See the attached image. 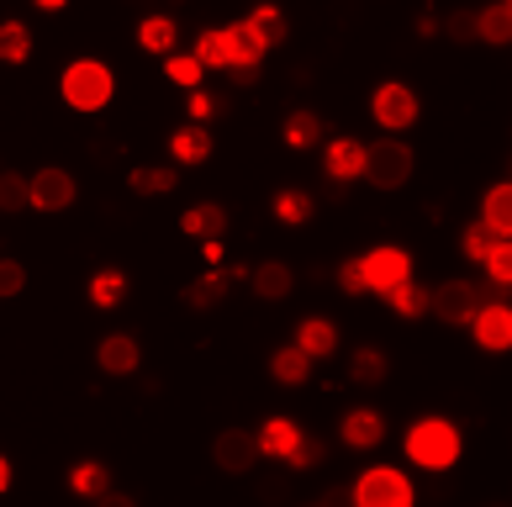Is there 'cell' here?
<instances>
[{
    "label": "cell",
    "mask_w": 512,
    "mask_h": 507,
    "mask_svg": "<svg viewBox=\"0 0 512 507\" xmlns=\"http://www.w3.org/2000/svg\"><path fill=\"white\" fill-rule=\"evenodd\" d=\"M69 486H74V492H85V497L117 502V492H111V486H106V465H96V460L74 465V471H69Z\"/></svg>",
    "instance_id": "603a6c76"
},
{
    "label": "cell",
    "mask_w": 512,
    "mask_h": 507,
    "mask_svg": "<svg viewBox=\"0 0 512 507\" xmlns=\"http://www.w3.org/2000/svg\"><path fill=\"white\" fill-rule=\"evenodd\" d=\"M381 434H386V423H381V412H375V407H354L349 418H344V444L349 449L381 444Z\"/></svg>",
    "instance_id": "9a60e30c"
},
{
    "label": "cell",
    "mask_w": 512,
    "mask_h": 507,
    "mask_svg": "<svg viewBox=\"0 0 512 507\" xmlns=\"http://www.w3.org/2000/svg\"><path fill=\"white\" fill-rule=\"evenodd\" d=\"M296 344L312 354V360H328V354L338 349V328L328 323V317H307L301 323V333H296Z\"/></svg>",
    "instance_id": "ac0fdd59"
},
{
    "label": "cell",
    "mask_w": 512,
    "mask_h": 507,
    "mask_svg": "<svg viewBox=\"0 0 512 507\" xmlns=\"http://www.w3.org/2000/svg\"><path fill=\"white\" fill-rule=\"evenodd\" d=\"M138 360H143V349H138V338H132V333L101 338V370L106 375H132V370H138Z\"/></svg>",
    "instance_id": "7c38bea8"
},
{
    "label": "cell",
    "mask_w": 512,
    "mask_h": 507,
    "mask_svg": "<svg viewBox=\"0 0 512 507\" xmlns=\"http://www.w3.org/2000/svg\"><path fill=\"white\" fill-rule=\"evenodd\" d=\"M249 280H254V291L264 296V302H286V296H291V286H296L291 265H280V259H264V265H259Z\"/></svg>",
    "instance_id": "2e32d148"
},
{
    "label": "cell",
    "mask_w": 512,
    "mask_h": 507,
    "mask_svg": "<svg viewBox=\"0 0 512 507\" xmlns=\"http://www.w3.org/2000/svg\"><path fill=\"white\" fill-rule=\"evenodd\" d=\"M370 111H375V122H381V127H391V133H402V127H412V122H417V90L391 80V85L375 90Z\"/></svg>",
    "instance_id": "9c48e42d"
},
{
    "label": "cell",
    "mask_w": 512,
    "mask_h": 507,
    "mask_svg": "<svg viewBox=\"0 0 512 507\" xmlns=\"http://www.w3.org/2000/svg\"><path fill=\"white\" fill-rule=\"evenodd\" d=\"M338 286L349 296H365V275H359V259H344V270H338Z\"/></svg>",
    "instance_id": "ab89813d"
},
{
    "label": "cell",
    "mask_w": 512,
    "mask_h": 507,
    "mask_svg": "<svg viewBox=\"0 0 512 507\" xmlns=\"http://www.w3.org/2000/svg\"><path fill=\"white\" fill-rule=\"evenodd\" d=\"M470 328H476V344L486 354H507L512 349V312H507V302H481L476 317H470Z\"/></svg>",
    "instance_id": "30bf717a"
},
{
    "label": "cell",
    "mask_w": 512,
    "mask_h": 507,
    "mask_svg": "<svg viewBox=\"0 0 512 507\" xmlns=\"http://www.w3.org/2000/svg\"><path fill=\"white\" fill-rule=\"evenodd\" d=\"M27 206H37V212H69L74 206V175L69 169H37L27 180Z\"/></svg>",
    "instance_id": "ba28073f"
},
{
    "label": "cell",
    "mask_w": 512,
    "mask_h": 507,
    "mask_svg": "<svg viewBox=\"0 0 512 507\" xmlns=\"http://www.w3.org/2000/svg\"><path fill=\"white\" fill-rule=\"evenodd\" d=\"M449 37H476V16H460V11H454V16H449Z\"/></svg>",
    "instance_id": "60d3db41"
},
{
    "label": "cell",
    "mask_w": 512,
    "mask_h": 507,
    "mask_svg": "<svg viewBox=\"0 0 512 507\" xmlns=\"http://www.w3.org/2000/svg\"><path fill=\"white\" fill-rule=\"evenodd\" d=\"M138 43L148 53H175V22H169V16H148L138 27Z\"/></svg>",
    "instance_id": "4316f807"
},
{
    "label": "cell",
    "mask_w": 512,
    "mask_h": 507,
    "mask_svg": "<svg viewBox=\"0 0 512 507\" xmlns=\"http://www.w3.org/2000/svg\"><path fill=\"white\" fill-rule=\"evenodd\" d=\"M476 307H481V286H470V280H444L439 291H428V312L449 328H465Z\"/></svg>",
    "instance_id": "5b68a950"
},
{
    "label": "cell",
    "mask_w": 512,
    "mask_h": 507,
    "mask_svg": "<svg viewBox=\"0 0 512 507\" xmlns=\"http://www.w3.org/2000/svg\"><path fill=\"white\" fill-rule=\"evenodd\" d=\"M164 69H169V80L185 85V90H196V85H201V64H196V53H164Z\"/></svg>",
    "instance_id": "836d02e7"
},
{
    "label": "cell",
    "mask_w": 512,
    "mask_h": 507,
    "mask_svg": "<svg viewBox=\"0 0 512 507\" xmlns=\"http://www.w3.org/2000/svg\"><path fill=\"white\" fill-rule=\"evenodd\" d=\"M212 460L227 476H249L254 460H259V439L249 434V428H222L217 444H212Z\"/></svg>",
    "instance_id": "52a82bcc"
},
{
    "label": "cell",
    "mask_w": 512,
    "mask_h": 507,
    "mask_svg": "<svg viewBox=\"0 0 512 507\" xmlns=\"http://www.w3.org/2000/svg\"><path fill=\"white\" fill-rule=\"evenodd\" d=\"M22 206H27V175L6 169L0 175V212H22Z\"/></svg>",
    "instance_id": "d590c367"
},
{
    "label": "cell",
    "mask_w": 512,
    "mask_h": 507,
    "mask_svg": "<svg viewBox=\"0 0 512 507\" xmlns=\"http://www.w3.org/2000/svg\"><path fill=\"white\" fill-rule=\"evenodd\" d=\"M270 370H275V381H280V386H307V375H312V354L301 349V344H286V349H275Z\"/></svg>",
    "instance_id": "e0dca14e"
},
{
    "label": "cell",
    "mask_w": 512,
    "mask_h": 507,
    "mask_svg": "<svg viewBox=\"0 0 512 507\" xmlns=\"http://www.w3.org/2000/svg\"><path fill=\"white\" fill-rule=\"evenodd\" d=\"M180 228L191 233V238H222L227 233V212L217 201H206V206H191V212L180 217Z\"/></svg>",
    "instance_id": "d6986e66"
},
{
    "label": "cell",
    "mask_w": 512,
    "mask_h": 507,
    "mask_svg": "<svg viewBox=\"0 0 512 507\" xmlns=\"http://www.w3.org/2000/svg\"><path fill=\"white\" fill-rule=\"evenodd\" d=\"M69 0H37V11H64Z\"/></svg>",
    "instance_id": "ee69618b"
},
{
    "label": "cell",
    "mask_w": 512,
    "mask_h": 507,
    "mask_svg": "<svg viewBox=\"0 0 512 507\" xmlns=\"http://www.w3.org/2000/svg\"><path fill=\"white\" fill-rule=\"evenodd\" d=\"M122 296H127V275L122 270H101L96 280H90V302L96 307H117Z\"/></svg>",
    "instance_id": "f1b7e54d"
},
{
    "label": "cell",
    "mask_w": 512,
    "mask_h": 507,
    "mask_svg": "<svg viewBox=\"0 0 512 507\" xmlns=\"http://www.w3.org/2000/svg\"><path fill=\"white\" fill-rule=\"evenodd\" d=\"M6 486H11V460L0 455V492H6Z\"/></svg>",
    "instance_id": "7bdbcfd3"
},
{
    "label": "cell",
    "mask_w": 512,
    "mask_h": 507,
    "mask_svg": "<svg viewBox=\"0 0 512 507\" xmlns=\"http://www.w3.org/2000/svg\"><path fill=\"white\" fill-rule=\"evenodd\" d=\"M386 296H391V312H396V317H423V312H428V286H417L412 275L396 280Z\"/></svg>",
    "instance_id": "7402d4cb"
},
{
    "label": "cell",
    "mask_w": 512,
    "mask_h": 507,
    "mask_svg": "<svg viewBox=\"0 0 512 507\" xmlns=\"http://www.w3.org/2000/svg\"><path fill=\"white\" fill-rule=\"evenodd\" d=\"M317 138H322V117H317V111H291V117H286V143L291 148H317Z\"/></svg>",
    "instance_id": "d4e9b609"
},
{
    "label": "cell",
    "mask_w": 512,
    "mask_h": 507,
    "mask_svg": "<svg viewBox=\"0 0 512 507\" xmlns=\"http://www.w3.org/2000/svg\"><path fill=\"white\" fill-rule=\"evenodd\" d=\"M222 296H227V275H217V270H212V275H201L196 286L185 291V302H191V307H217Z\"/></svg>",
    "instance_id": "4dcf8cb0"
},
{
    "label": "cell",
    "mask_w": 512,
    "mask_h": 507,
    "mask_svg": "<svg viewBox=\"0 0 512 507\" xmlns=\"http://www.w3.org/2000/svg\"><path fill=\"white\" fill-rule=\"evenodd\" d=\"M175 185H180L175 169H154V164H148V169H132V191H138V196H169Z\"/></svg>",
    "instance_id": "484cf974"
},
{
    "label": "cell",
    "mask_w": 512,
    "mask_h": 507,
    "mask_svg": "<svg viewBox=\"0 0 512 507\" xmlns=\"http://www.w3.org/2000/svg\"><path fill=\"white\" fill-rule=\"evenodd\" d=\"M169 148H175L180 164H201L206 154H212V133H201V127H180V133L169 138Z\"/></svg>",
    "instance_id": "cb8c5ba5"
},
{
    "label": "cell",
    "mask_w": 512,
    "mask_h": 507,
    "mask_svg": "<svg viewBox=\"0 0 512 507\" xmlns=\"http://www.w3.org/2000/svg\"><path fill=\"white\" fill-rule=\"evenodd\" d=\"M27 53H32V32L22 22L0 27V59H6V64H27Z\"/></svg>",
    "instance_id": "83f0119b"
},
{
    "label": "cell",
    "mask_w": 512,
    "mask_h": 507,
    "mask_svg": "<svg viewBox=\"0 0 512 507\" xmlns=\"http://www.w3.org/2000/svg\"><path fill=\"white\" fill-rule=\"evenodd\" d=\"M249 22L264 32V43H270V48H275V43H286V32H291V27H286V16H280V6H254Z\"/></svg>",
    "instance_id": "e575fe53"
},
{
    "label": "cell",
    "mask_w": 512,
    "mask_h": 507,
    "mask_svg": "<svg viewBox=\"0 0 512 507\" xmlns=\"http://www.w3.org/2000/svg\"><path fill=\"white\" fill-rule=\"evenodd\" d=\"M206 111H212V96H201V90H196V96H191V117H206Z\"/></svg>",
    "instance_id": "b9f144b4"
},
{
    "label": "cell",
    "mask_w": 512,
    "mask_h": 507,
    "mask_svg": "<svg viewBox=\"0 0 512 507\" xmlns=\"http://www.w3.org/2000/svg\"><path fill=\"white\" fill-rule=\"evenodd\" d=\"M359 275H365V291H391L396 280L412 275V259H407V249H396V243H381V249H370L359 259Z\"/></svg>",
    "instance_id": "8992f818"
},
{
    "label": "cell",
    "mask_w": 512,
    "mask_h": 507,
    "mask_svg": "<svg viewBox=\"0 0 512 507\" xmlns=\"http://www.w3.org/2000/svg\"><path fill=\"white\" fill-rule=\"evenodd\" d=\"M407 455L423 465V471H449L454 460H460V428L444 423V418H423L412 423L407 434Z\"/></svg>",
    "instance_id": "6da1fadb"
},
{
    "label": "cell",
    "mask_w": 512,
    "mask_h": 507,
    "mask_svg": "<svg viewBox=\"0 0 512 507\" xmlns=\"http://www.w3.org/2000/svg\"><path fill=\"white\" fill-rule=\"evenodd\" d=\"M275 217L291 222V228H296V222H307V217H312V196H307V191H280V196H275Z\"/></svg>",
    "instance_id": "1f68e13d"
},
{
    "label": "cell",
    "mask_w": 512,
    "mask_h": 507,
    "mask_svg": "<svg viewBox=\"0 0 512 507\" xmlns=\"http://www.w3.org/2000/svg\"><path fill=\"white\" fill-rule=\"evenodd\" d=\"M196 64H201V69H227V64H233V53H227V32H201Z\"/></svg>",
    "instance_id": "f546056e"
},
{
    "label": "cell",
    "mask_w": 512,
    "mask_h": 507,
    "mask_svg": "<svg viewBox=\"0 0 512 507\" xmlns=\"http://www.w3.org/2000/svg\"><path fill=\"white\" fill-rule=\"evenodd\" d=\"M354 502L359 507H412L417 492H412V481L402 471H391V465H375V471H365L354 481Z\"/></svg>",
    "instance_id": "277c9868"
},
{
    "label": "cell",
    "mask_w": 512,
    "mask_h": 507,
    "mask_svg": "<svg viewBox=\"0 0 512 507\" xmlns=\"http://www.w3.org/2000/svg\"><path fill=\"white\" fill-rule=\"evenodd\" d=\"M481 265H486V275L497 280V286H507V280H512V243L507 238H491V249H486Z\"/></svg>",
    "instance_id": "d6a6232c"
},
{
    "label": "cell",
    "mask_w": 512,
    "mask_h": 507,
    "mask_svg": "<svg viewBox=\"0 0 512 507\" xmlns=\"http://www.w3.org/2000/svg\"><path fill=\"white\" fill-rule=\"evenodd\" d=\"M412 148L402 138H381V143H370L365 148V175L359 180H370L375 191H402V185L412 180Z\"/></svg>",
    "instance_id": "7a4b0ae2"
},
{
    "label": "cell",
    "mask_w": 512,
    "mask_h": 507,
    "mask_svg": "<svg viewBox=\"0 0 512 507\" xmlns=\"http://www.w3.org/2000/svg\"><path fill=\"white\" fill-rule=\"evenodd\" d=\"M349 370H354V381H381V375H386V354H375V349H359Z\"/></svg>",
    "instance_id": "8d00e7d4"
},
{
    "label": "cell",
    "mask_w": 512,
    "mask_h": 507,
    "mask_svg": "<svg viewBox=\"0 0 512 507\" xmlns=\"http://www.w3.org/2000/svg\"><path fill=\"white\" fill-rule=\"evenodd\" d=\"M476 37L486 48H507L512 43V0H491V6L476 16Z\"/></svg>",
    "instance_id": "5bb4252c"
},
{
    "label": "cell",
    "mask_w": 512,
    "mask_h": 507,
    "mask_svg": "<svg viewBox=\"0 0 512 507\" xmlns=\"http://www.w3.org/2000/svg\"><path fill=\"white\" fill-rule=\"evenodd\" d=\"M481 222L497 238H507V228H512V185L502 180V185H491L486 191V206H481Z\"/></svg>",
    "instance_id": "ffe728a7"
},
{
    "label": "cell",
    "mask_w": 512,
    "mask_h": 507,
    "mask_svg": "<svg viewBox=\"0 0 512 507\" xmlns=\"http://www.w3.org/2000/svg\"><path fill=\"white\" fill-rule=\"evenodd\" d=\"M296 439H301V428L291 418H270V423H264V434H259V455H280V460H286L296 449Z\"/></svg>",
    "instance_id": "44dd1931"
},
{
    "label": "cell",
    "mask_w": 512,
    "mask_h": 507,
    "mask_svg": "<svg viewBox=\"0 0 512 507\" xmlns=\"http://www.w3.org/2000/svg\"><path fill=\"white\" fill-rule=\"evenodd\" d=\"M491 238H497V233H491L486 222H476V228L465 233V254H470V259H486V249H491Z\"/></svg>",
    "instance_id": "f35d334b"
},
{
    "label": "cell",
    "mask_w": 512,
    "mask_h": 507,
    "mask_svg": "<svg viewBox=\"0 0 512 507\" xmlns=\"http://www.w3.org/2000/svg\"><path fill=\"white\" fill-rule=\"evenodd\" d=\"M322 164H328V180H359V175H365V143H359V138H338V143H328Z\"/></svg>",
    "instance_id": "8fae6325"
},
{
    "label": "cell",
    "mask_w": 512,
    "mask_h": 507,
    "mask_svg": "<svg viewBox=\"0 0 512 507\" xmlns=\"http://www.w3.org/2000/svg\"><path fill=\"white\" fill-rule=\"evenodd\" d=\"M59 90H64V101L74 106V111H101L106 101H111V69L106 64H96V59H80V64H69L64 69V80H59Z\"/></svg>",
    "instance_id": "3957f363"
},
{
    "label": "cell",
    "mask_w": 512,
    "mask_h": 507,
    "mask_svg": "<svg viewBox=\"0 0 512 507\" xmlns=\"http://www.w3.org/2000/svg\"><path fill=\"white\" fill-rule=\"evenodd\" d=\"M22 286H27V270L16 259H0V296H22Z\"/></svg>",
    "instance_id": "74e56055"
},
{
    "label": "cell",
    "mask_w": 512,
    "mask_h": 507,
    "mask_svg": "<svg viewBox=\"0 0 512 507\" xmlns=\"http://www.w3.org/2000/svg\"><path fill=\"white\" fill-rule=\"evenodd\" d=\"M222 32H227V53H233V64H264L270 43H264V32L254 22H233V27H222Z\"/></svg>",
    "instance_id": "4fadbf2b"
}]
</instances>
